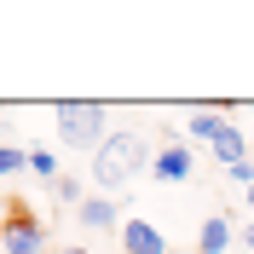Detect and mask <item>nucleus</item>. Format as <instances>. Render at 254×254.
<instances>
[{"mask_svg": "<svg viewBox=\"0 0 254 254\" xmlns=\"http://www.w3.org/2000/svg\"><path fill=\"white\" fill-rule=\"evenodd\" d=\"M150 162H156V150L144 144V133H110V144L93 156V185H98V196H122L133 179H144Z\"/></svg>", "mask_w": 254, "mask_h": 254, "instance_id": "obj_1", "label": "nucleus"}, {"mask_svg": "<svg viewBox=\"0 0 254 254\" xmlns=\"http://www.w3.org/2000/svg\"><path fill=\"white\" fill-rule=\"evenodd\" d=\"M52 127H58V139L69 150H93L98 156L110 144V110L93 104V98H64V104H52Z\"/></svg>", "mask_w": 254, "mask_h": 254, "instance_id": "obj_2", "label": "nucleus"}, {"mask_svg": "<svg viewBox=\"0 0 254 254\" xmlns=\"http://www.w3.org/2000/svg\"><path fill=\"white\" fill-rule=\"evenodd\" d=\"M0 249H6V254H52L47 249V225L35 220V214H23V208L0 225Z\"/></svg>", "mask_w": 254, "mask_h": 254, "instance_id": "obj_3", "label": "nucleus"}, {"mask_svg": "<svg viewBox=\"0 0 254 254\" xmlns=\"http://www.w3.org/2000/svg\"><path fill=\"white\" fill-rule=\"evenodd\" d=\"M150 179H162V185H185V179H196V150H190V144H162L156 162H150Z\"/></svg>", "mask_w": 254, "mask_h": 254, "instance_id": "obj_4", "label": "nucleus"}, {"mask_svg": "<svg viewBox=\"0 0 254 254\" xmlns=\"http://www.w3.org/2000/svg\"><path fill=\"white\" fill-rule=\"evenodd\" d=\"M122 254H168V237H162L150 220H122Z\"/></svg>", "mask_w": 254, "mask_h": 254, "instance_id": "obj_5", "label": "nucleus"}, {"mask_svg": "<svg viewBox=\"0 0 254 254\" xmlns=\"http://www.w3.org/2000/svg\"><path fill=\"white\" fill-rule=\"evenodd\" d=\"M75 225H87V231H122V208H116V196H87V202L75 208Z\"/></svg>", "mask_w": 254, "mask_h": 254, "instance_id": "obj_6", "label": "nucleus"}, {"mask_svg": "<svg viewBox=\"0 0 254 254\" xmlns=\"http://www.w3.org/2000/svg\"><path fill=\"white\" fill-rule=\"evenodd\" d=\"M225 110L220 104H190V122H185V133H190V144H208V150H214V139H220L225 133Z\"/></svg>", "mask_w": 254, "mask_h": 254, "instance_id": "obj_7", "label": "nucleus"}, {"mask_svg": "<svg viewBox=\"0 0 254 254\" xmlns=\"http://www.w3.org/2000/svg\"><path fill=\"white\" fill-rule=\"evenodd\" d=\"M249 150H254V139L243 133L237 122H231V127L220 133V139H214V162H225V168H237V162H249Z\"/></svg>", "mask_w": 254, "mask_h": 254, "instance_id": "obj_8", "label": "nucleus"}, {"mask_svg": "<svg viewBox=\"0 0 254 254\" xmlns=\"http://www.w3.org/2000/svg\"><path fill=\"white\" fill-rule=\"evenodd\" d=\"M196 249L202 254H231V220L225 214H208L202 231H196Z\"/></svg>", "mask_w": 254, "mask_h": 254, "instance_id": "obj_9", "label": "nucleus"}, {"mask_svg": "<svg viewBox=\"0 0 254 254\" xmlns=\"http://www.w3.org/2000/svg\"><path fill=\"white\" fill-rule=\"evenodd\" d=\"M23 168H29V150H17V144H6V139H0V179L23 174Z\"/></svg>", "mask_w": 254, "mask_h": 254, "instance_id": "obj_10", "label": "nucleus"}, {"mask_svg": "<svg viewBox=\"0 0 254 254\" xmlns=\"http://www.w3.org/2000/svg\"><path fill=\"white\" fill-rule=\"evenodd\" d=\"M52 196H58V202H69V208H81V202H87V185H81V179H69V174H64L58 185H52Z\"/></svg>", "mask_w": 254, "mask_h": 254, "instance_id": "obj_11", "label": "nucleus"}, {"mask_svg": "<svg viewBox=\"0 0 254 254\" xmlns=\"http://www.w3.org/2000/svg\"><path fill=\"white\" fill-rule=\"evenodd\" d=\"M29 174H41V179H52V185H58V156H52V150H29Z\"/></svg>", "mask_w": 254, "mask_h": 254, "instance_id": "obj_12", "label": "nucleus"}, {"mask_svg": "<svg viewBox=\"0 0 254 254\" xmlns=\"http://www.w3.org/2000/svg\"><path fill=\"white\" fill-rule=\"evenodd\" d=\"M225 174H231V185H237V190H254V156L237 162V168H225Z\"/></svg>", "mask_w": 254, "mask_h": 254, "instance_id": "obj_13", "label": "nucleus"}, {"mask_svg": "<svg viewBox=\"0 0 254 254\" xmlns=\"http://www.w3.org/2000/svg\"><path fill=\"white\" fill-rule=\"evenodd\" d=\"M243 249H249V254H254V220H249V225H243Z\"/></svg>", "mask_w": 254, "mask_h": 254, "instance_id": "obj_14", "label": "nucleus"}, {"mask_svg": "<svg viewBox=\"0 0 254 254\" xmlns=\"http://www.w3.org/2000/svg\"><path fill=\"white\" fill-rule=\"evenodd\" d=\"M58 254H93V249H81V243H69V249H58Z\"/></svg>", "mask_w": 254, "mask_h": 254, "instance_id": "obj_15", "label": "nucleus"}, {"mask_svg": "<svg viewBox=\"0 0 254 254\" xmlns=\"http://www.w3.org/2000/svg\"><path fill=\"white\" fill-rule=\"evenodd\" d=\"M243 202H249V214H254V190H243Z\"/></svg>", "mask_w": 254, "mask_h": 254, "instance_id": "obj_16", "label": "nucleus"}, {"mask_svg": "<svg viewBox=\"0 0 254 254\" xmlns=\"http://www.w3.org/2000/svg\"><path fill=\"white\" fill-rule=\"evenodd\" d=\"M249 139H254V127H249Z\"/></svg>", "mask_w": 254, "mask_h": 254, "instance_id": "obj_17", "label": "nucleus"}]
</instances>
